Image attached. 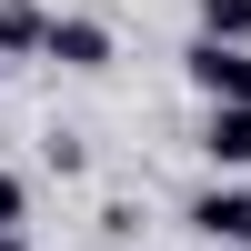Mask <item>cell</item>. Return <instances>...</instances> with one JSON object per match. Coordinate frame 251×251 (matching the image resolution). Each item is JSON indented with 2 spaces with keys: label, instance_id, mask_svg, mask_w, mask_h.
Segmentation results:
<instances>
[{
  "label": "cell",
  "instance_id": "obj_8",
  "mask_svg": "<svg viewBox=\"0 0 251 251\" xmlns=\"http://www.w3.org/2000/svg\"><path fill=\"white\" fill-rule=\"evenodd\" d=\"M0 221H10V231L30 221V181H20V171H0Z\"/></svg>",
  "mask_w": 251,
  "mask_h": 251
},
{
  "label": "cell",
  "instance_id": "obj_9",
  "mask_svg": "<svg viewBox=\"0 0 251 251\" xmlns=\"http://www.w3.org/2000/svg\"><path fill=\"white\" fill-rule=\"evenodd\" d=\"M0 251H20V231H10V221H0Z\"/></svg>",
  "mask_w": 251,
  "mask_h": 251
},
{
  "label": "cell",
  "instance_id": "obj_10",
  "mask_svg": "<svg viewBox=\"0 0 251 251\" xmlns=\"http://www.w3.org/2000/svg\"><path fill=\"white\" fill-rule=\"evenodd\" d=\"M221 251H251V241H221Z\"/></svg>",
  "mask_w": 251,
  "mask_h": 251
},
{
  "label": "cell",
  "instance_id": "obj_2",
  "mask_svg": "<svg viewBox=\"0 0 251 251\" xmlns=\"http://www.w3.org/2000/svg\"><path fill=\"white\" fill-rule=\"evenodd\" d=\"M181 221H191V231L201 241H251V181H231V171H211V181H201V191L191 201H181Z\"/></svg>",
  "mask_w": 251,
  "mask_h": 251
},
{
  "label": "cell",
  "instance_id": "obj_4",
  "mask_svg": "<svg viewBox=\"0 0 251 251\" xmlns=\"http://www.w3.org/2000/svg\"><path fill=\"white\" fill-rule=\"evenodd\" d=\"M201 161H211V171H251V100H211V111H201Z\"/></svg>",
  "mask_w": 251,
  "mask_h": 251
},
{
  "label": "cell",
  "instance_id": "obj_3",
  "mask_svg": "<svg viewBox=\"0 0 251 251\" xmlns=\"http://www.w3.org/2000/svg\"><path fill=\"white\" fill-rule=\"evenodd\" d=\"M111 50H121V40H111V20L60 10V20H50V50H40V60H50V71H111Z\"/></svg>",
  "mask_w": 251,
  "mask_h": 251
},
{
  "label": "cell",
  "instance_id": "obj_1",
  "mask_svg": "<svg viewBox=\"0 0 251 251\" xmlns=\"http://www.w3.org/2000/svg\"><path fill=\"white\" fill-rule=\"evenodd\" d=\"M181 71H191L201 100H251V40H211V30H191Z\"/></svg>",
  "mask_w": 251,
  "mask_h": 251
},
{
  "label": "cell",
  "instance_id": "obj_7",
  "mask_svg": "<svg viewBox=\"0 0 251 251\" xmlns=\"http://www.w3.org/2000/svg\"><path fill=\"white\" fill-rule=\"evenodd\" d=\"M40 161H50V171H91V151H80V131H50V141H40Z\"/></svg>",
  "mask_w": 251,
  "mask_h": 251
},
{
  "label": "cell",
  "instance_id": "obj_6",
  "mask_svg": "<svg viewBox=\"0 0 251 251\" xmlns=\"http://www.w3.org/2000/svg\"><path fill=\"white\" fill-rule=\"evenodd\" d=\"M201 30L211 40H251V0H201Z\"/></svg>",
  "mask_w": 251,
  "mask_h": 251
},
{
  "label": "cell",
  "instance_id": "obj_11",
  "mask_svg": "<svg viewBox=\"0 0 251 251\" xmlns=\"http://www.w3.org/2000/svg\"><path fill=\"white\" fill-rule=\"evenodd\" d=\"M20 251H30V241H20Z\"/></svg>",
  "mask_w": 251,
  "mask_h": 251
},
{
  "label": "cell",
  "instance_id": "obj_5",
  "mask_svg": "<svg viewBox=\"0 0 251 251\" xmlns=\"http://www.w3.org/2000/svg\"><path fill=\"white\" fill-rule=\"evenodd\" d=\"M50 20L60 10H40V0H0V60H40L50 50Z\"/></svg>",
  "mask_w": 251,
  "mask_h": 251
}]
</instances>
